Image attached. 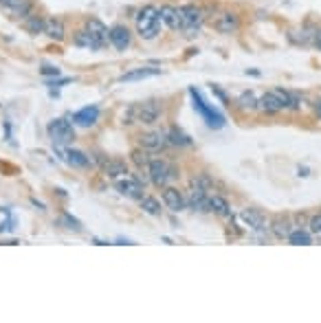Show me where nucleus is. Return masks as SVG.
Returning a JSON list of instances; mask_svg holds the SVG:
<instances>
[{
  "label": "nucleus",
  "mask_w": 321,
  "mask_h": 323,
  "mask_svg": "<svg viewBox=\"0 0 321 323\" xmlns=\"http://www.w3.org/2000/svg\"><path fill=\"white\" fill-rule=\"evenodd\" d=\"M160 31V16L159 9L154 4H145L139 13H136V33L143 40H154Z\"/></svg>",
  "instance_id": "nucleus-1"
},
{
  "label": "nucleus",
  "mask_w": 321,
  "mask_h": 323,
  "mask_svg": "<svg viewBox=\"0 0 321 323\" xmlns=\"http://www.w3.org/2000/svg\"><path fill=\"white\" fill-rule=\"evenodd\" d=\"M148 176L154 187H167L178 174H176V167L172 163H167L165 158H152L148 165Z\"/></svg>",
  "instance_id": "nucleus-2"
},
{
  "label": "nucleus",
  "mask_w": 321,
  "mask_h": 323,
  "mask_svg": "<svg viewBox=\"0 0 321 323\" xmlns=\"http://www.w3.org/2000/svg\"><path fill=\"white\" fill-rule=\"evenodd\" d=\"M183 22H181V33L185 37H193L200 33V27L205 22V11L196 4H183L181 7Z\"/></svg>",
  "instance_id": "nucleus-3"
},
{
  "label": "nucleus",
  "mask_w": 321,
  "mask_h": 323,
  "mask_svg": "<svg viewBox=\"0 0 321 323\" xmlns=\"http://www.w3.org/2000/svg\"><path fill=\"white\" fill-rule=\"evenodd\" d=\"M163 117V104L159 99H148L134 106V121L141 125H157Z\"/></svg>",
  "instance_id": "nucleus-4"
},
{
  "label": "nucleus",
  "mask_w": 321,
  "mask_h": 323,
  "mask_svg": "<svg viewBox=\"0 0 321 323\" xmlns=\"http://www.w3.org/2000/svg\"><path fill=\"white\" fill-rule=\"evenodd\" d=\"M190 97H192V101H193V108H196V110L202 115V119L207 121V125H209V128H214V130L223 128V125H225V117L220 115L216 108L207 106L205 99L200 97V92H198L196 88H190Z\"/></svg>",
  "instance_id": "nucleus-5"
},
{
  "label": "nucleus",
  "mask_w": 321,
  "mask_h": 323,
  "mask_svg": "<svg viewBox=\"0 0 321 323\" xmlns=\"http://www.w3.org/2000/svg\"><path fill=\"white\" fill-rule=\"evenodd\" d=\"M46 132H49V137H51V141H53V145H68L75 139L73 123H70V121H66V119L51 121L49 128H46Z\"/></svg>",
  "instance_id": "nucleus-6"
},
{
  "label": "nucleus",
  "mask_w": 321,
  "mask_h": 323,
  "mask_svg": "<svg viewBox=\"0 0 321 323\" xmlns=\"http://www.w3.org/2000/svg\"><path fill=\"white\" fill-rule=\"evenodd\" d=\"M139 147L148 149V152H163L169 147L167 130H152V132H143L139 137Z\"/></svg>",
  "instance_id": "nucleus-7"
},
{
  "label": "nucleus",
  "mask_w": 321,
  "mask_h": 323,
  "mask_svg": "<svg viewBox=\"0 0 321 323\" xmlns=\"http://www.w3.org/2000/svg\"><path fill=\"white\" fill-rule=\"evenodd\" d=\"M240 16L235 11H220L218 16L214 18V29L223 35H231V33H238L240 29Z\"/></svg>",
  "instance_id": "nucleus-8"
},
{
  "label": "nucleus",
  "mask_w": 321,
  "mask_h": 323,
  "mask_svg": "<svg viewBox=\"0 0 321 323\" xmlns=\"http://www.w3.org/2000/svg\"><path fill=\"white\" fill-rule=\"evenodd\" d=\"M187 200V207L192 209V211H209V194H207V189H202V187L198 185H192L190 187V194L185 196Z\"/></svg>",
  "instance_id": "nucleus-9"
},
{
  "label": "nucleus",
  "mask_w": 321,
  "mask_h": 323,
  "mask_svg": "<svg viewBox=\"0 0 321 323\" xmlns=\"http://www.w3.org/2000/svg\"><path fill=\"white\" fill-rule=\"evenodd\" d=\"M108 42L117 51H126L132 44V31L126 25H115L108 29Z\"/></svg>",
  "instance_id": "nucleus-10"
},
{
  "label": "nucleus",
  "mask_w": 321,
  "mask_h": 323,
  "mask_svg": "<svg viewBox=\"0 0 321 323\" xmlns=\"http://www.w3.org/2000/svg\"><path fill=\"white\" fill-rule=\"evenodd\" d=\"M55 147V154L60 156V161H64L66 165L70 167H86L88 165V156L79 149H70V147H64V145H53Z\"/></svg>",
  "instance_id": "nucleus-11"
},
{
  "label": "nucleus",
  "mask_w": 321,
  "mask_h": 323,
  "mask_svg": "<svg viewBox=\"0 0 321 323\" xmlns=\"http://www.w3.org/2000/svg\"><path fill=\"white\" fill-rule=\"evenodd\" d=\"M84 31L97 42L99 49H103V46L108 44V27L103 25L99 18H88V20L84 22Z\"/></svg>",
  "instance_id": "nucleus-12"
},
{
  "label": "nucleus",
  "mask_w": 321,
  "mask_h": 323,
  "mask_svg": "<svg viewBox=\"0 0 321 323\" xmlns=\"http://www.w3.org/2000/svg\"><path fill=\"white\" fill-rule=\"evenodd\" d=\"M163 205L172 213H181L187 207V200L183 196V191H178L176 187H163Z\"/></svg>",
  "instance_id": "nucleus-13"
},
{
  "label": "nucleus",
  "mask_w": 321,
  "mask_h": 323,
  "mask_svg": "<svg viewBox=\"0 0 321 323\" xmlns=\"http://www.w3.org/2000/svg\"><path fill=\"white\" fill-rule=\"evenodd\" d=\"M159 16H160V22H163L167 29L181 31V22H183L181 7H174V4H163V7L159 9Z\"/></svg>",
  "instance_id": "nucleus-14"
},
{
  "label": "nucleus",
  "mask_w": 321,
  "mask_h": 323,
  "mask_svg": "<svg viewBox=\"0 0 321 323\" xmlns=\"http://www.w3.org/2000/svg\"><path fill=\"white\" fill-rule=\"evenodd\" d=\"M101 172H103V176H106V178H110V180L126 178V176L130 174L128 163L121 161V158H108V161L101 165Z\"/></svg>",
  "instance_id": "nucleus-15"
},
{
  "label": "nucleus",
  "mask_w": 321,
  "mask_h": 323,
  "mask_svg": "<svg viewBox=\"0 0 321 323\" xmlns=\"http://www.w3.org/2000/svg\"><path fill=\"white\" fill-rule=\"evenodd\" d=\"M143 182L136 180L134 176H126V178L117 180V191L121 196H128V198H141L143 196Z\"/></svg>",
  "instance_id": "nucleus-16"
},
{
  "label": "nucleus",
  "mask_w": 321,
  "mask_h": 323,
  "mask_svg": "<svg viewBox=\"0 0 321 323\" xmlns=\"http://www.w3.org/2000/svg\"><path fill=\"white\" fill-rule=\"evenodd\" d=\"M31 0H0V9L13 18H25L31 13Z\"/></svg>",
  "instance_id": "nucleus-17"
},
{
  "label": "nucleus",
  "mask_w": 321,
  "mask_h": 323,
  "mask_svg": "<svg viewBox=\"0 0 321 323\" xmlns=\"http://www.w3.org/2000/svg\"><path fill=\"white\" fill-rule=\"evenodd\" d=\"M99 121V106H86L73 115V125L79 128H91Z\"/></svg>",
  "instance_id": "nucleus-18"
},
{
  "label": "nucleus",
  "mask_w": 321,
  "mask_h": 323,
  "mask_svg": "<svg viewBox=\"0 0 321 323\" xmlns=\"http://www.w3.org/2000/svg\"><path fill=\"white\" fill-rule=\"evenodd\" d=\"M240 220L244 222V227L253 229V231H264V229H266V218H264V213L257 211V209H242Z\"/></svg>",
  "instance_id": "nucleus-19"
},
{
  "label": "nucleus",
  "mask_w": 321,
  "mask_h": 323,
  "mask_svg": "<svg viewBox=\"0 0 321 323\" xmlns=\"http://www.w3.org/2000/svg\"><path fill=\"white\" fill-rule=\"evenodd\" d=\"M257 110H262L264 115H277V112L284 110V106H282V101L275 97V92L268 90L257 99Z\"/></svg>",
  "instance_id": "nucleus-20"
},
{
  "label": "nucleus",
  "mask_w": 321,
  "mask_h": 323,
  "mask_svg": "<svg viewBox=\"0 0 321 323\" xmlns=\"http://www.w3.org/2000/svg\"><path fill=\"white\" fill-rule=\"evenodd\" d=\"M268 229H271V233L277 237V240H289V235L292 233V229H295V224H292L290 218H275L271 224H268Z\"/></svg>",
  "instance_id": "nucleus-21"
},
{
  "label": "nucleus",
  "mask_w": 321,
  "mask_h": 323,
  "mask_svg": "<svg viewBox=\"0 0 321 323\" xmlns=\"http://www.w3.org/2000/svg\"><path fill=\"white\" fill-rule=\"evenodd\" d=\"M209 211L220 215V218H229L231 215V205H229V200H226L225 196L214 194V196H209Z\"/></svg>",
  "instance_id": "nucleus-22"
},
{
  "label": "nucleus",
  "mask_w": 321,
  "mask_h": 323,
  "mask_svg": "<svg viewBox=\"0 0 321 323\" xmlns=\"http://www.w3.org/2000/svg\"><path fill=\"white\" fill-rule=\"evenodd\" d=\"M44 33L55 42H62L64 35H66V29H64V22L60 18H46V25H44Z\"/></svg>",
  "instance_id": "nucleus-23"
},
{
  "label": "nucleus",
  "mask_w": 321,
  "mask_h": 323,
  "mask_svg": "<svg viewBox=\"0 0 321 323\" xmlns=\"http://www.w3.org/2000/svg\"><path fill=\"white\" fill-rule=\"evenodd\" d=\"M167 139H169V145H174V147H190L192 145V139L181 128H176V125L167 128Z\"/></svg>",
  "instance_id": "nucleus-24"
},
{
  "label": "nucleus",
  "mask_w": 321,
  "mask_h": 323,
  "mask_svg": "<svg viewBox=\"0 0 321 323\" xmlns=\"http://www.w3.org/2000/svg\"><path fill=\"white\" fill-rule=\"evenodd\" d=\"M154 75H160V68H152V66H145V68H136V71L124 73L119 77V82H136V79H145V77H154Z\"/></svg>",
  "instance_id": "nucleus-25"
},
{
  "label": "nucleus",
  "mask_w": 321,
  "mask_h": 323,
  "mask_svg": "<svg viewBox=\"0 0 321 323\" xmlns=\"http://www.w3.org/2000/svg\"><path fill=\"white\" fill-rule=\"evenodd\" d=\"M44 25H46V20L42 16H35V13L25 16V29H27V33H31V35L44 33Z\"/></svg>",
  "instance_id": "nucleus-26"
},
{
  "label": "nucleus",
  "mask_w": 321,
  "mask_h": 323,
  "mask_svg": "<svg viewBox=\"0 0 321 323\" xmlns=\"http://www.w3.org/2000/svg\"><path fill=\"white\" fill-rule=\"evenodd\" d=\"M238 108L240 110H244V112H253V110H257V97H256V92H251V90H247V92H242V95L238 97Z\"/></svg>",
  "instance_id": "nucleus-27"
},
{
  "label": "nucleus",
  "mask_w": 321,
  "mask_h": 323,
  "mask_svg": "<svg viewBox=\"0 0 321 323\" xmlns=\"http://www.w3.org/2000/svg\"><path fill=\"white\" fill-rule=\"evenodd\" d=\"M289 242L292 246H308L313 244V237H310V231H306V229H292Z\"/></svg>",
  "instance_id": "nucleus-28"
},
{
  "label": "nucleus",
  "mask_w": 321,
  "mask_h": 323,
  "mask_svg": "<svg viewBox=\"0 0 321 323\" xmlns=\"http://www.w3.org/2000/svg\"><path fill=\"white\" fill-rule=\"evenodd\" d=\"M139 203H141V209L148 215H160V203L154 196H141Z\"/></svg>",
  "instance_id": "nucleus-29"
},
{
  "label": "nucleus",
  "mask_w": 321,
  "mask_h": 323,
  "mask_svg": "<svg viewBox=\"0 0 321 323\" xmlns=\"http://www.w3.org/2000/svg\"><path fill=\"white\" fill-rule=\"evenodd\" d=\"M132 156V163H134L139 170H148V165H150V161H152V152H148V149H143V147H139V149H134V152L130 154Z\"/></svg>",
  "instance_id": "nucleus-30"
},
{
  "label": "nucleus",
  "mask_w": 321,
  "mask_h": 323,
  "mask_svg": "<svg viewBox=\"0 0 321 323\" xmlns=\"http://www.w3.org/2000/svg\"><path fill=\"white\" fill-rule=\"evenodd\" d=\"M73 44L75 46H82V49H91V51H99V44L95 40H93L91 35L86 33V31H77V35H75V40H73Z\"/></svg>",
  "instance_id": "nucleus-31"
},
{
  "label": "nucleus",
  "mask_w": 321,
  "mask_h": 323,
  "mask_svg": "<svg viewBox=\"0 0 321 323\" xmlns=\"http://www.w3.org/2000/svg\"><path fill=\"white\" fill-rule=\"evenodd\" d=\"M60 222L66 224V229H68V231H75V233L82 231V222H79V220H75L73 215H68V213H64L62 218H60Z\"/></svg>",
  "instance_id": "nucleus-32"
},
{
  "label": "nucleus",
  "mask_w": 321,
  "mask_h": 323,
  "mask_svg": "<svg viewBox=\"0 0 321 323\" xmlns=\"http://www.w3.org/2000/svg\"><path fill=\"white\" fill-rule=\"evenodd\" d=\"M308 227H310V233H321V213H315L308 220Z\"/></svg>",
  "instance_id": "nucleus-33"
},
{
  "label": "nucleus",
  "mask_w": 321,
  "mask_h": 323,
  "mask_svg": "<svg viewBox=\"0 0 321 323\" xmlns=\"http://www.w3.org/2000/svg\"><path fill=\"white\" fill-rule=\"evenodd\" d=\"M44 77H49V75H53V77H58L60 75V68L58 66H42V71H40Z\"/></svg>",
  "instance_id": "nucleus-34"
},
{
  "label": "nucleus",
  "mask_w": 321,
  "mask_h": 323,
  "mask_svg": "<svg viewBox=\"0 0 321 323\" xmlns=\"http://www.w3.org/2000/svg\"><path fill=\"white\" fill-rule=\"evenodd\" d=\"M313 44L321 51V31H315V33H313Z\"/></svg>",
  "instance_id": "nucleus-35"
},
{
  "label": "nucleus",
  "mask_w": 321,
  "mask_h": 323,
  "mask_svg": "<svg viewBox=\"0 0 321 323\" xmlns=\"http://www.w3.org/2000/svg\"><path fill=\"white\" fill-rule=\"evenodd\" d=\"M313 110H315V115H317V119H321V99H317L313 104Z\"/></svg>",
  "instance_id": "nucleus-36"
}]
</instances>
